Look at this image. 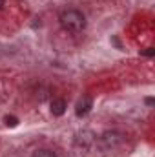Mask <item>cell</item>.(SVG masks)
I'll list each match as a JSON object with an SVG mask.
<instances>
[{
	"label": "cell",
	"mask_w": 155,
	"mask_h": 157,
	"mask_svg": "<svg viewBox=\"0 0 155 157\" xmlns=\"http://www.w3.org/2000/svg\"><path fill=\"white\" fill-rule=\"evenodd\" d=\"M59 20H60V26L66 31H70V33H80L86 28V17L78 9H66V11H62Z\"/></svg>",
	"instance_id": "obj_1"
},
{
	"label": "cell",
	"mask_w": 155,
	"mask_h": 157,
	"mask_svg": "<svg viewBox=\"0 0 155 157\" xmlns=\"http://www.w3.org/2000/svg\"><path fill=\"white\" fill-rule=\"evenodd\" d=\"M91 110V97H82L80 101L77 102V115L80 117V115H86L88 112Z\"/></svg>",
	"instance_id": "obj_2"
},
{
	"label": "cell",
	"mask_w": 155,
	"mask_h": 157,
	"mask_svg": "<svg viewBox=\"0 0 155 157\" xmlns=\"http://www.w3.org/2000/svg\"><path fill=\"white\" fill-rule=\"evenodd\" d=\"M66 112V101L64 99H53L51 101V113L53 115H62Z\"/></svg>",
	"instance_id": "obj_3"
},
{
	"label": "cell",
	"mask_w": 155,
	"mask_h": 157,
	"mask_svg": "<svg viewBox=\"0 0 155 157\" xmlns=\"http://www.w3.org/2000/svg\"><path fill=\"white\" fill-rule=\"evenodd\" d=\"M35 157H57L53 152H49V150H39L37 154H35Z\"/></svg>",
	"instance_id": "obj_4"
},
{
	"label": "cell",
	"mask_w": 155,
	"mask_h": 157,
	"mask_svg": "<svg viewBox=\"0 0 155 157\" xmlns=\"http://www.w3.org/2000/svg\"><path fill=\"white\" fill-rule=\"evenodd\" d=\"M17 122H18V121L15 117H6V124H7V126H17Z\"/></svg>",
	"instance_id": "obj_5"
},
{
	"label": "cell",
	"mask_w": 155,
	"mask_h": 157,
	"mask_svg": "<svg viewBox=\"0 0 155 157\" xmlns=\"http://www.w3.org/2000/svg\"><path fill=\"white\" fill-rule=\"evenodd\" d=\"M2 6H4V0H0V9H2Z\"/></svg>",
	"instance_id": "obj_6"
}]
</instances>
